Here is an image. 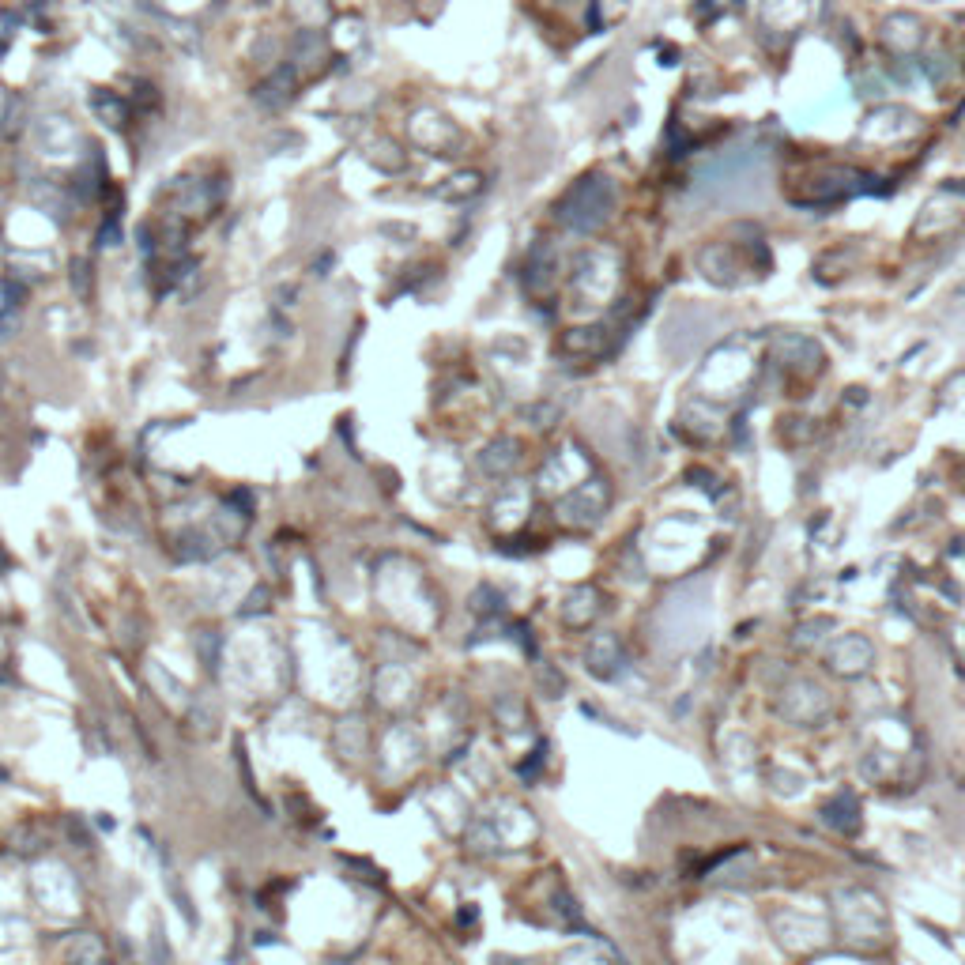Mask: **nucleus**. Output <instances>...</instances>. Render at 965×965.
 Returning <instances> with one entry per match:
<instances>
[{
    "label": "nucleus",
    "mask_w": 965,
    "mask_h": 965,
    "mask_svg": "<svg viewBox=\"0 0 965 965\" xmlns=\"http://www.w3.org/2000/svg\"><path fill=\"white\" fill-rule=\"evenodd\" d=\"M611 208H615V185L604 174H589V178H581L566 197L558 200L555 215L562 227L589 234V230L604 227Z\"/></svg>",
    "instance_id": "obj_1"
},
{
    "label": "nucleus",
    "mask_w": 965,
    "mask_h": 965,
    "mask_svg": "<svg viewBox=\"0 0 965 965\" xmlns=\"http://www.w3.org/2000/svg\"><path fill=\"white\" fill-rule=\"evenodd\" d=\"M291 95H295V68H276L268 80L253 91V99L261 102V106H268V110H279V106H287L291 102Z\"/></svg>",
    "instance_id": "obj_2"
},
{
    "label": "nucleus",
    "mask_w": 965,
    "mask_h": 965,
    "mask_svg": "<svg viewBox=\"0 0 965 965\" xmlns=\"http://www.w3.org/2000/svg\"><path fill=\"white\" fill-rule=\"evenodd\" d=\"M777 355H781L788 366H796V370H818V362H822L818 344L803 340V336H788V340H781V344H777Z\"/></svg>",
    "instance_id": "obj_3"
},
{
    "label": "nucleus",
    "mask_w": 965,
    "mask_h": 965,
    "mask_svg": "<svg viewBox=\"0 0 965 965\" xmlns=\"http://www.w3.org/2000/svg\"><path fill=\"white\" fill-rule=\"evenodd\" d=\"M91 106H95V114H99L102 121H110L114 129H125V121H129V102L117 99L114 91H95V95H91Z\"/></svg>",
    "instance_id": "obj_4"
},
{
    "label": "nucleus",
    "mask_w": 965,
    "mask_h": 965,
    "mask_svg": "<svg viewBox=\"0 0 965 965\" xmlns=\"http://www.w3.org/2000/svg\"><path fill=\"white\" fill-rule=\"evenodd\" d=\"M291 50H295V65L306 68V65H313L321 53H325V38H321L317 31H302L295 38V46H291Z\"/></svg>",
    "instance_id": "obj_5"
},
{
    "label": "nucleus",
    "mask_w": 965,
    "mask_h": 965,
    "mask_svg": "<svg viewBox=\"0 0 965 965\" xmlns=\"http://www.w3.org/2000/svg\"><path fill=\"white\" fill-rule=\"evenodd\" d=\"M23 132V99H8V110H4V136L16 140Z\"/></svg>",
    "instance_id": "obj_6"
},
{
    "label": "nucleus",
    "mask_w": 965,
    "mask_h": 965,
    "mask_svg": "<svg viewBox=\"0 0 965 965\" xmlns=\"http://www.w3.org/2000/svg\"><path fill=\"white\" fill-rule=\"evenodd\" d=\"M76 279H80V295L87 298V264L83 261L72 264V283H76Z\"/></svg>",
    "instance_id": "obj_7"
}]
</instances>
